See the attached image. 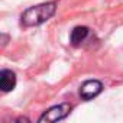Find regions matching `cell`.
Masks as SVG:
<instances>
[{
    "label": "cell",
    "instance_id": "3957f363",
    "mask_svg": "<svg viewBox=\"0 0 123 123\" xmlns=\"http://www.w3.org/2000/svg\"><path fill=\"white\" fill-rule=\"evenodd\" d=\"M101 90H103V84H101L98 80H88V81H86V83L81 86V88H80V96H81L83 100L88 101V100L97 97V96L101 93Z\"/></svg>",
    "mask_w": 123,
    "mask_h": 123
},
{
    "label": "cell",
    "instance_id": "6da1fadb",
    "mask_svg": "<svg viewBox=\"0 0 123 123\" xmlns=\"http://www.w3.org/2000/svg\"><path fill=\"white\" fill-rule=\"evenodd\" d=\"M55 12H56V3L55 2H48V3H42V5L28 7L22 13V18H20L22 25L26 28L42 25L43 22L51 19L55 15Z\"/></svg>",
    "mask_w": 123,
    "mask_h": 123
},
{
    "label": "cell",
    "instance_id": "8992f818",
    "mask_svg": "<svg viewBox=\"0 0 123 123\" xmlns=\"http://www.w3.org/2000/svg\"><path fill=\"white\" fill-rule=\"evenodd\" d=\"M12 123H31V120H29L26 116H19V117H16L15 120H12Z\"/></svg>",
    "mask_w": 123,
    "mask_h": 123
},
{
    "label": "cell",
    "instance_id": "277c9868",
    "mask_svg": "<svg viewBox=\"0 0 123 123\" xmlns=\"http://www.w3.org/2000/svg\"><path fill=\"white\" fill-rule=\"evenodd\" d=\"M16 86V75L10 70H2L0 73V88L3 93L12 91Z\"/></svg>",
    "mask_w": 123,
    "mask_h": 123
},
{
    "label": "cell",
    "instance_id": "5b68a950",
    "mask_svg": "<svg viewBox=\"0 0 123 123\" xmlns=\"http://www.w3.org/2000/svg\"><path fill=\"white\" fill-rule=\"evenodd\" d=\"M90 35V29L86 28V26H77L71 31V35H70V42L71 45L74 46H80L86 39L87 36Z\"/></svg>",
    "mask_w": 123,
    "mask_h": 123
},
{
    "label": "cell",
    "instance_id": "7a4b0ae2",
    "mask_svg": "<svg viewBox=\"0 0 123 123\" xmlns=\"http://www.w3.org/2000/svg\"><path fill=\"white\" fill-rule=\"evenodd\" d=\"M71 110H73V106L70 103H61V104L52 106L46 111L42 113V116L39 117L38 123H56L59 120L65 119L70 114Z\"/></svg>",
    "mask_w": 123,
    "mask_h": 123
}]
</instances>
